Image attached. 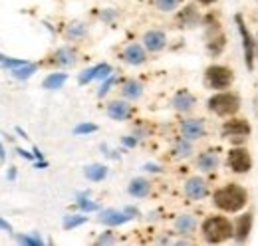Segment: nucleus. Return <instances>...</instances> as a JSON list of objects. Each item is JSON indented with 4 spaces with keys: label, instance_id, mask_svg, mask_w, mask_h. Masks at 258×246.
Returning a JSON list of instances; mask_svg holds the SVG:
<instances>
[{
    "label": "nucleus",
    "instance_id": "obj_1",
    "mask_svg": "<svg viewBox=\"0 0 258 246\" xmlns=\"http://www.w3.org/2000/svg\"><path fill=\"white\" fill-rule=\"evenodd\" d=\"M215 205L223 211L236 213L246 205V191L238 184H228L215 193Z\"/></svg>",
    "mask_w": 258,
    "mask_h": 246
},
{
    "label": "nucleus",
    "instance_id": "obj_2",
    "mask_svg": "<svg viewBox=\"0 0 258 246\" xmlns=\"http://www.w3.org/2000/svg\"><path fill=\"white\" fill-rule=\"evenodd\" d=\"M203 232H205V238L209 242L217 244V242H223V240L232 236V224L223 216H213V218L205 220Z\"/></svg>",
    "mask_w": 258,
    "mask_h": 246
},
{
    "label": "nucleus",
    "instance_id": "obj_3",
    "mask_svg": "<svg viewBox=\"0 0 258 246\" xmlns=\"http://www.w3.org/2000/svg\"><path fill=\"white\" fill-rule=\"evenodd\" d=\"M209 107H211V111H215L219 115H232L238 111L240 99L232 93H217L209 99Z\"/></svg>",
    "mask_w": 258,
    "mask_h": 246
},
{
    "label": "nucleus",
    "instance_id": "obj_4",
    "mask_svg": "<svg viewBox=\"0 0 258 246\" xmlns=\"http://www.w3.org/2000/svg\"><path fill=\"white\" fill-rule=\"evenodd\" d=\"M207 82L215 90H225L232 82V72L225 66H211L207 70Z\"/></svg>",
    "mask_w": 258,
    "mask_h": 246
},
{
    "label": "nucleus",
    "instance_id": "obj_5",
    "mask_svg": "<svg viewBox=\"0 0 258 246\" xmlns=\"http://www.w3.org/2000/svg\"><path fill=\"white\" fill-rule=\"evenodd\" d=\"M223 133H225L230 141H234V143H242V141L250 135V125L244 121V119H230V121L225 123Z\"/></svg>",
    "mask_w": 258,
    "mask_h": 246
},
{
    "label": "nucleus",
    "instance_id": "obj_6",
    "mask_svg": "<svg viewBox=\"0 0 258 246\" xmlns=\"http://www.w3.org/2000/svg\"><path fill=\"white\" fill-rule=\"evenodd\" d=\"M236 26H238V30H240V36H242V46H244V60H246V66H248V70H252V66H254V42H252V36H250V32L246 28V24H244V20H242V16L240 14H236Z\"/></svg>",
    "mask_w": 258,
    "mask_h": 246
},
{
    "label": "nucleus",
    "instance_id": "obj_7",
    "mask_svg": "<svg viewBox=\"0 0 258 246\" xmlns=\"http://www.w3.org/2000/svg\"><path fill=\"white\" fill-rule=\"evenodd\" d=\"M228 165L236 173H246L250 169V165H252L250 163V155H248V151H244V149H232L228 153Z\"/></svg>",
    "mask_w": 258,
    "mask_h": 246
},
{
    "label": "nucleus",
    "instance_id": "obj_8",
    "mask_svg": "<svg viewBox=\"0 0 258 246\" xmlns=\"http://www.w3.org/2000/svg\"><path fill=\"white\" fill-rule=\"evenodd\" d=\"M185 191H187V195H189L191 199H205V197H207V193H209V189H207L205 181H203V179H199V177L189 179L187 184H185Z\"/></svg>",
    "mask_w": 258,
    "mask_h": 246
},
{
    "label": "nucleus",
    "instance_id": "obj_9",
    "mask_svg": "<svg viewBox=\"0 0 258 246\" xmlns=\"http://www.w3.org/2000/svg\"><path fill=\"white\" fill-rule=\"evenodd\" d=\"M250 226H252V215H250V213L238 216V220H236V230H234L238 242H244V240H246V236H248V232H250Z\"/></svg>",
    "mask_w": 258,
    "mask_h": 246
},
{
    "label": "nucleus",
    "instance_id": "obj_10",
    "mask_svg": "<svg viewBox=\"0 0 258 246\" xmlns=\"http://www.w3.org/2000/svg\"><path fill=\"white\" fill-rule=\"evenodd\" d=\"M129 113H131V109H129L127 103H121V101H113V103H109V105H107V115H109L111 119H117V121H121V119H127Z\"/></svg>",
    "mask_w": 258,
    "mask_h": 246
},
{
    "label": "nucleus",
    "instance_id": "obj_11",
    "mask_svg": "<svg viewBox=\"0 0 258 246\" xmlns=\"http://www.w3.org/2000/svg\"><path fill=\"white\" fill-rule=\"evenodd\" d=\"M143 42H145V46H147V50H151V52H157V50H161L163 46H165V34L163 32H147L145 34V38H143Z\"/></svg>",
    "mask_w": 258,
    "mask_h": 246
},
{
    "label": "nucleus",
    "instance_id": "obj_12",
    "mask_svg": "<svg viewBox=\"0 0 258 246\" xmlns=\"http://www.w3.org/2000/svg\"><path fill=\"white\" fill-rule=\"evenodd\" d=\"M205 133V127H203V121L199 119H189V121L183 123V135L187 139H197Z\"/></svg>",
    "mask_w": 258,
    "mask_h": 246
},
{
    "label": "nucleus",
    "instance_id": "obj_13",
    "mask_svg": "<svg viewBox=\"0 0 258 246\" xmlns=\"http://www.w3.org/2000/svg\"><path fill=\"white\" fill-rule=\"evenodd\" d=\"M129 213H117V211H103L101 213V222H105V224H109V226H115V224H123V222H127L131 216H127Z\"/></svg>",
    "mask_w": 258,
    "mask_h": 246
},
{
    "label": "nucleus",
    "instance_id": "obj_14",
    "mask_svg": "<svg viewBox=\"0 0 258 246\" xmlns=\"http://www.w3.org/2000/svg\"><path fill=\"white\" fill-rule=\"evenodd\" d=\"M123 58L129 61V64H143L145 61V52H143V48L141 46H137V44H131L125 48V52H123Z\"/></svg>",
    "mask_w": 258,
    "mask_h": 246
},
{
    "label": "nucleus",
    "instance_id": "obj_15",
    "mask_svg": "<svg viewBox=\"0 0 258 246\" xmlns=\"http://www.w3.org/2000/svg\"><path fill=\"white\" fill-rule=\"evenodd\" d=\"M173 105L177 109H181V111H187L195 105V97L189 92H179L173 99Z\"/></svg>",
    "mask_w": 258,
    "mask_h": 246
},
{
    "label": "nucleus",
    "instance_id": "obj_16",
    "mask_svg": "<svg viewBox=\"0 0 258 246\" xmlns=\"http://www.w3.org/2000/svg\"><path fill=\"white\" fill-rule=\"evenodd\" d=\"M217 165H219V155H217V151H207V153H203L199 157V167L203 171H213Z\"/></svg>",
    "mask_w": 258,
    "mask_h": 246
},
{
    "label": "nucleus",
    "instance_id": "obj_17",
    "mask_svg": "<svg viewBox=\"0 0 258 246\" xmlns=\"http://www.w3.org/2000/svg\"><path fill=\"white\" fill-rule=\"evenodd\" d=\"M129 193L133 197H145L149 193V183L145 179H133L129 184Z\"/></svg>",
    "mask_w": 258,
    "mask_h": 246
},
{
    "label": "nucleus",
    "instance_id": "obj_18",
    "mask_svg": "<svg viewBox=\"0 0 258 246\" xmlns=\"http://www.w3.org/2000/svg\"><path fill=\"white\" fill-rule=\"evenodd\" d=\"M66 80H68L66 74H52V76H48V78L44 80V88H46V90H58V88L64 86Z\"/></svg>",
    "mask_w": 258,
    "mask_h": 246
},
{
    "label": "nucleus",
    "instance_id": "obj_19",
    "mask_svg": "<svg viewBox=\"0 0 258 246\" xmlns=\"http://www.w3.org/2000/svg\"><path fill=\"white\" fill-rule=\"evenodd\" d=\"M105 175H107V169L103 165H90L86 169V177L90 181H101V179H105Z\"/></svg>",
    "mask_w": 258,
    "mask_h": 246
},
{
    "label": "nucleus",
    "instance_id": "obj_20",
    "mask_svg": "<svg viewBox=\"0 0 258 246\" xmlns=\"http://www.w3.org/2000/svg\"><path fill=\"white\" fill-rule=\"evenodd\" d=\"M36 68H38L36 64H24V66H20V68H14V70H12V76H14L16 80H28L34 72H36Z\"/></svg>",
    "mask_w": 258,
    "mask_h": 246
},
{
    "label": "nucleus",
    "instance_id": "obj_21",
    "mask_svg": "<svg viewBox=\"0 0 258 246\" xmlns=\"http://www.w3.org/2000/svg\"><path fill=\"white\" fill-rule=\"evenodd\" d=\"M177 230H179V232H183V234H185V232H193L195 230V218L193 216H179V218H177Z\"/></svg>",
    "mask_w": 258,
    "mask_h": 246
},
{
    "label": "nucleus",
    "instance_id": "obj_22",
    "mask_svg": "<svg viewBox=\"0 0 258 246\" xmlns=\"http://www.w3.org/2000/svg\"><path fill=\"white\" fill-rule=\"evenodd\" d=\"M123 93H125L127 97H139V95H141V84H137V82H127L125 88H123Z\"/></svg>",
    "mask_w": 258,
    "mask_h": 246
},
{
    "label": "nucleus",
    "instance_id": "obj_23",
    "mask_svg": "<svg viewBox=\"0 0 258 246\" xmlns=\"http://www.w3.org/2000/svg\"><path fill=\"white\" fill-rule=\"evenodd\" d=\"M56 58H58L60 64H74V52L68 50V48H62V50H58Z\"/></svg>",
    "mask_w": 258,
    "mask_h": 246
},
{
    "label": "nucleus",
    "instance_id": "obj_24",
    "mask_svg": "<svg viewBox=\"0 0 258 246\" xmlns=\"http://www.w3.org/2000/svg\"><path fill=\"white\" fill-rule=\"evenodd\" d=\"M86 222V216H66L64 220V228H74V226H80V224H84Z\"/></svg>",
    "mask_w": 258,
    "mask_h": 246
},
{
    "label": "nucleus",
    "instance_id": "obj_25",
    "mask_svg": "<svg viewBox=\"0 0 258 246\" xmlns=\"http://www.w3.org/2000/svg\"><path fill=\"white\" fill-rule=\"evenodd\" d=\"M179 4H181V0H157V6H159L161 10H165V12L175 10Z\"/></svg>",
    "mask_w": 258,
    "mask_h": 246
},
{
    "label": "nucleus",
    "instance_id": "obj_26",
    "mask_svg": "<svg viewBox=\"0 0 258 246\" xmlns=\"http://www.w3.org/2000/svg\"><path fill=\"white\" fill-rule=\"evenodd\" d=\"M97 129V125H94V123H82V125H78L76 129H74V133L76 135H84V133H94Z\"/></svg>",
    "mask_w": 258,
    "mask_h": 246
},
{
    "label": "nucleus",
    "instance_id": "obj_27",
    "mask_svg": "<svg viewBox=\"0 0 258 246\" xmlns=\"http://www.w3.org/2000/svg\"><path fill=\"white\" fill-rule=\"evenodd\" d=\"M111 74V66L109 64H99L96 66V78H105Z\"/></svg>",
    "mask_w": 258,
    "mask_h": 246
},
{
    "label": "nucleus",
    "instance_id": "obj_28",
    "mask_svg": "<svg viewBox=\"0 0 258 246\" xmlns=\"http://www.w3.org/2000/svg\"><path fill=\"white\" fill-rule=\"evenodd\" d=\"M175 153L179 155V157H187V155L191 153V145H189V143H185V141H179V143H177Z\"/></svg>",
    "mask_w": 258,
    "mask_h": 246
},
{
    "label": "nucleus",
    "instance_id": "obj_29",
    "mask_svg": "<svg viewBox=\"0 0 258 246\" xmlns=\"http://www.w3.org/2000/svg\"><path fill=\"white\" fill-rule=\"evenodd\" d=\"M96 78V68H92V70H86L82 76H80V84H88V82H92Z\"/></svg>",
    "mask_w": 258,
    "mask_h": 246
},
{
    "label": "nucleus",
    "instance_id": "obj_30",
    "mask_svg": "<svg viewBox=\"0 0 258 246\" xmlns=\"http://www.w3.org/2000/svg\"><path fill=\"white\" fill-rule=\"evenodd\" d=\"M18 242H22V244H30V246L42 244V240H40L38 236H18Z\"/></svg>",
    "mask_w": 258,
    "mask_h": 246
},
{
    "label": "nucleus",
    "instance_id": "obj_31",
    "mask_svg": "<svg viewBox=\"0 0 258 246\" xmlns=\"http://www.w3.org/2000/svg\"><path fill=\"white\" fill-rule=\"evenodd\" d=\"M78 205H80L84 211H97V209H99L96 203H90V201H86V199H80Z\"/></svg>",
    "mask_w": 258,
    "mask_h": 246
},
{
    "label": "nucleus",
    "instance_id": "obj_32",
    "mask_svg": "<svg viewBox=\"0 0 258 246\" xmlns=\"http://www.w3.org/2000/svg\"><path fill=\"white\" fill-rule=\"evenodd\" d=\"M111 84H113V78H109V80H107V82H105V84H103V86H101V90H99V97H101V95H105V93H107V90H109V88H111Z\"/></svg>",
    "mask_w": 258,
    "mask_h": 246
},
{
    "label": "nucleus",
    "instance_id": "obj_33",
    "mask_svg": "<svg viewBox=\"0 0 258 246\" xmlns=\"http://www.w3.org/2000/svg\"><path fill=\"white\" fill-rule=\"evenodd\" d=\"M111 240H113V238H111V234L107 232V234H103L101 238H97V244H105V242H111Z\"/></svg>",
    "mask_w": 258,
    "mask_h": 246
},
{
    "label": "nucleus",
    "instance_id": "obj_34",
    "mask_svg": "<svg viewBox=\"0 0 258 246\" xmlns=\"http://www.w3.org/2000/svg\"><path fill=\"white\" fill-rule=\"evenodd\" d=\"M0 228H2V230H8V232H12V226H10L6 220H2V218H0Z\"/></svg>",
    "mask_w": 258,
    "mask_h": 246
},
{
    "label": "nucleus",
    "instance_id": "obj_35",
    "mask_svg": "<svg viewBox=\"0 0 258 246\" xmlns=\"http://www.w3.org/2000/svg\"><path fill=\"white\" fill-rule=\"evenodd\" d=\"M16 153H18V155H22L24 159H32V157H34L32 153H28V151H24V149H16Z\"/></svg>",
    "mask_w": 258,
    "mask_h": 246
},
{
    "label": "nucleus",
    "instance_id": "obj_36",
    "mask_svg": "<svg viewBox=\"0 0 258 246\" xmlns=\"http://www.w3.org/2000/svg\"><path fill=\"white\" fill-rule=\"evenodd\" d=\"M123 143H125L127 147H133V145H135V139H131V137H125V139H123Z\"/></svg>",
    "mask_w": 258,
    "mask_h": 246
},
{
    "label": "nucleus",
    "instance_id": "obj_37",
    "mask_svg": "<svg viewBox=\"0 0 258 246\" xmlns=\"http://www.w3.org/2000/svg\"><path fill=\"white\" fill-rule=\"evenodd\" d=\"M145 169H147V171H155V173H157V171H161L157 165H145Z\"/></svg>",
    "mask_w": 258,
    "mask_h": 246
},
{
    "label": "nucleus",
    "instance_id": "obj_38",
    "mask_svg": "<svg viewBox=\"0 0 258 246\" xmlns=\"http://www.w3.org/2000/svg\"><path fill=\"white\" fill-rule=\"evenodd\" d=\"M16 177V171L14 169H10V173H8V179H14Z\"/></svg>",
    "mask_w": 258,
    "mask_h": 246
},
{
    "label": "nucleus",
    "instance_id": "obj_39",
    "mask_svg": "<svg viewBox=\"0 0 258 246\" xmlns=\"http://www.w3.org/2000/svg\"><path fill=\"white\" fill-rule=\"evenodd\" d=\"M34 157H38V159H42V153L38 151V147H34Z\"/></svg>",
    "mask_w": 258,
    "mask_h": 246
},
{
    "label": "nucleus",
    "instance_id": "obj_40",
    "mask_svg": "<svg viewBox=\"0 0 258 246\" xmlns=\"http://www.w3.org/2000/svg\"><path fill=\"white\" fill-rule=\"evenodd\" d=\"M0 161H4V149H2V143H0Z\"/></svg>",
    "mask_w": 258,
    "mask_h": 246
},
{
    "label": "nucleus",
    "instance_id": "obj_41",
    "mask_svg": "<svg viewBox=\"0 0 258 246\" xmlns=\"http://www.w3.org/2000/svg\"><path fill=\"white\" fill-rule=\"evenodd\" d=\"M199 2H201V4H213L215 0H199Z\"/></svg>",
    "mask_w": 258,
    "mask_h": 246
},
{
    "label": "nucleus",
    "instance_id": "obj_42",
    "mask_svg": "<svg viewBox=\"0 0 258 246\" xmlns=\"http://www.w3.org/2000/svg\"><path fill=\"white\" fill-rule=\"evenodd\" d=\"M2 61H4V56H0V64H2Z\"/></svg>",
    "mask_w": 258,
    "mask_h": 246
}]
</instances>
